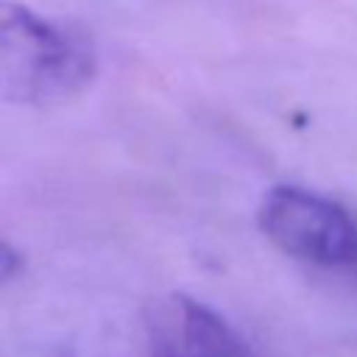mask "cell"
Here are the masks:
<instances>
[{"label":"cell","mask_w":357,"mask_h":357,"mask_svg":"<svg viewBox=\"0 0 357 357\" xmlns=\"http://www.w3.org/2000/svg\"><path fill=\"white\" fill-rule=\"evenodd\" d=\"M265 237L284 254L321 268L357 262V223L335 201L310 190L271 187L257 212Z\"/></svg>","instance_id":"2"},{"label":"cell","mask_w":357,"mask_h":357,"mask_svg":"<svg viewBox=\"0 0 357 357\" xmlns=\"http://www.w3.org/2000/svg\"><path fill=\"white\" fill-rule=\"evenodd\" d=\"M20 268H22V257H20V251L0 240V284L8 282V279H14V276L20 273Z\"/></svg>","instance_id":"4"},{"label":"cell","mask_w":357,"mask_h":357,"mask_svg":"<svg viewBox=\"0 0 357 357\" xmlns=\"http://www.w3.org/2000/svg\"><path fill=\"white\" fill-rule=\"evenodd\" d=\"M98 70L89 33L0 0V95L11 103L53 106L81 95Z\"/></svg>","instance_id":"1"},{"label":"cell","mask_w":357,"mask_h":357,"mask_svg":"<svg viewBox=\"0 0 357 357\" xmlns=\"http://www.w3.org/2000/svg\"><path fill=\"white\" fill-rule=\"evenodd\" d=\"M142 326L151 357H248L245 340L212 307L184 293L151 301Z\"/></svg>","instance_id":"3"}]
</instances>
